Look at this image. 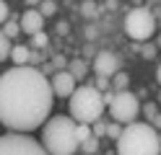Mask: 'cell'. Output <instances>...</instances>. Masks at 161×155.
Segmentation results:
<instances>
[{
    "mask_svg": "<svg viewBox=\"0 0 161 155\" xmlns=\"http://www.w3.org/2000/svg\"><path fill=\"white\" fill-rule=\"evenodd\" d=\"M52 83L34 65H13L0 75V124L8 132H34L49 119Z\"/></svg>",
    "mask_w": 161,
    "mask_h": 155,
    "instance_id": "cell-1",
    "label": "cell"
},
{
    "mask_svg": "<svg viewBox=\"0 0 161 155\" xmlns=\"http://www.w3.org/2000/svg\"><path fill=\"white\" fill-rule=\"evenodd\" d=\"M117 155H161V137L153 124L130 121L117 140Z\"/></svg>",
    "mask_w": 161,
    "mask_h": 155,
    "instance_id": "cell-2",
    "label": "cell"
},
{
    "mask_svg": "<svg viewBox=\"0 0 161 155\" xmlns=\"http://www.w3.org/2000/svg\"><path fill=\"white\" fill-rule=\"evenodd\" d=\"M42 145L49 155H73L78 150V137H75V119L73 116H49L42 124Z\"/></svg>",
    "mask_w": 161,
    "mask_h": 155,
    "instance_id": "cell-3",
    "label": "cell"
},
{
    "mask_svg": "<svg viewBox=\"0 0 161 155\" xmlns=\"http://www.w3.org/2000/svg\"><path fill=\"white\" fill-rule=\"evenodd\" d=\"M107 109L104 96L96 85H78L68 98V111L75 121H83V124H91L96 119H102V114Z\"/></svg>",
    "mask_w": 161,
    "mask_h": 155,
    "instance_id": "cell-4",
    "label": "cell"
},
{
    "mask_svg": "<svg viewBox=\"0 0 161 155\" xmlns=\"http://www.w3.org/2000/svg\"><path fill=\"white\" fill-rule=\"evenodd\" d=\"M0 155H49L42 142L24 132H5L0 134Z\"/></svg>",
    "mask_w": 161,
    "mask_h": 155,
    "instance_id": "cell-5",
    "label": "cell"
},
{
    "mask_svg": "<svg viewBox=\"0 0 161 155\" xmlns=\"http://www.w3.org/2000/svg\"><path fill=\"white\" fill-rule=\"evenodd\" d=\"M125 31L130 39L135 41H146L156 34V18L148 8H133L125 16Z\"/></svg>",
    "mask_w": 161,
    "mask_h": 155,
    "instance_id": "cell-6",
    "label": "cell"
},
{
    "mask_svg": "<svg viewBox=\"0 0 161 155\" xmlns=\"http://www.w3.org/2000/svg\"><path fill=\"white\" fill-rule=\"evenodd\" d=\"M107 109H109V114H112L114 121H119V124H130V121L138 119L140 103H138V96H135V93L119 90V93H114V98H112V103H109Z\"/></svg>",
    "mask_w": 161,
    "mask_h": 155,
    "instance_id": "cell-7",
    "label": "cell"
},
{
    "mask_svg": "<svg viewBox=\"0 0 161 155\" xmlns=\"http://www.w3.org/2000/svg\"><path fill=\"white\" fill-rule=\"evenodd\" d=\"M49 83H52V93L57 98H70V93H73L78 85H75V78L70 75L68 70H57L52 78H49Z\"/></svg>",
    "mask_w": 161,
    "mask_h": 155,
    "instance_id": "cell-8",
    "label": "cell"
},
{
    "mask_svg": "<svg viewBox=\"0 0 161 155\" xmlns=\"http://www.w3.org/2000/svg\"><path fill=\"white\" fill-rule=\"evenodd\" d=\"M94 72L102 78H112L114 72H119V59L114 52H99L94 57Z\"/></svg>",
    "mask_w": 161,
    "mask_h": 155,
    "instance_id": "cell-9",
    "label": "cell"
},
{
    "mask_svg": "<svg viewBox=\"0 0 161 155\" xmlns=\"http://www.w3.org/2000/svg\"><path fill=\"white\" fill-rule=\"evenodd\" d=\"M18 21H21V31H24V34H29V36L44 31V16L39 13V8H29Z\"/></svg>",
    "mask_w": 161,
    "mask_h": 155,
    "instance_id": "cell-10",
    "label": "cell"
},
{
    "mask_svg": "<svg viewBox=\"0 0 161 155\" xmlns=\"http://www.w3.org/2000/svg\"><path fill=\"white\" fill-rule=\"evenodd\" d=\"M29 57H31V49L29 47H24V44H16V47H11V59L13 65H29Z\"/></svg>",
    "mask_w": 161,
    "mask_h": 155,
    "instance_id": "cell-11",
    "label": "cell"
},
{
    "mask_svg": "<svg viewBox=\"0 0 161 155\" xmlns=\"http://www.w3.org/2000/svg\"><path fill=\"white\" fill-rule=\"evenodd\" d=\"M68 72L73 75L75 80H80L88 72V65H86V59H68Z\"/></svg>",
    "mask_w": 161,
    "mask_h": 155,
    "instance_id": "cell-12",
    "label": "cell"
},
{
    "mask_svg": "<svg viewBox=\"0 0 161 155\" xmlns=\"http://www.w3.org/2000/svg\"><path fill=\"white\" fill-rule=\"evenodd\" d=\"M0 34H5L8 39L13 41L18 34H21V21H18V18H8L5 23H3V31H0Z\"/></svg>",
    "mask_w": 161,
    "mask_h": 155,
    "instance_id": "cell-13",
    "label": "cell"
},
{
    "mask_svg": "<svg viewBox=\"0 0 161 155\" xmlns=\"http://www.w3.org/2000/svg\"><path fill=\"white\" fill-rule=\"evenodd\" d=\"M109 80H112V88H114V93H119V90H127L130 75H127V72H122V70H119V72H114V75L109 78Z\"/></svg>",
    "mask_w": 161,
    "mask_h": 155,
    "instance_id": "cell-14",
    "label": "cell"
},
{
    "mask_svg": "<svg viewBox=\"0 0 161 155\" xmlns=\"http://www.w3.org/2000/svg\"><path fill=\"white\" fill-rule=\"evenodd\" d=\"M78 147L83 150L86 155H96V152H99V137H94V134H91V137H88V140H83V142L78 145Z\"/></svg>",
    "mask_w": 161,
    "mask_h": 155,
    "instance_id": "cell-15",
    "label": "cell"
},
{
    "mask_svg": "<svg viewBox=\"0 0 161 155\" xmlns=\"http://www.w3.org/2000/svg\"><path fill=\"white\" fill-rule=\"evenodd\" d=\"M11 39H8L5 34H0V62H5L8 57H11Z\"/></svg>",
    "mask_w": 161,
    "mask_h": 155,
    "instance_id": "cell-16",
    "label": "cell"
},
{
    "mask_svg": "<svg viewBox=\"0 0 161 155\" xmlns=\"http://www.w3.org/2000/svg\"><path fill=\"white\" fill-rule=\"evenodd\" d=\"M75 137H78V142H83V140H88V137H91V124L75 121Z\"/></svg>",
    "mask_w": 161,
    "mask_h": 155,
    "instance_id": "cell-17",
    "label": "cell"
},
{
    "mask_svg": "<svg viewBox=\"0 0 161 155\" xmlns=\"http://www.w3.org/2000/svg\"><path fill=\"white\" fill-rule=\"evenodd\" d=\"M55 10H57V3H55V0H42V3H39V13H42L44 18L55 16Z\"/></svg>",
    "mask_w": 161,
    "mask_h": 155,
    "instance_id": "cell-18",
    "label": "cell"
},
{
    "mask_svg": "<svg viewBox=\"0 0 161 155\" xmlns=\"http://www.w3.org/2000/svg\"><path fill=\"white\" fill-rule=\"evenodd\" d=\"M91 134H94V137H104V134H107V121H102V119L91 121Z\"/></svg>",
    "mask_w": 161,
    "mask_h": 155,
    "instance_id": "cell-19",
    "label": "cell"
},
{
    "mask_svg": "<svg viewBox=\"0 0 161 155\" xmlns=\"http://www.w3.org/2000/svg\"><path fill=\"white\" fill-rule=\"evenodd\" d=\"M119 134H122V127H119V121L107 124V137H112V140L117 142V140H119Z\"/></svg>",
    "mask_w": 161,
    "mask_h": 155,
    "instance_id": "cell-20",
    "label": "cell"
},
{
    "mask_svg": "<svg viewBox=\"0 0 161 155\" xmlns=\"http://www.w3.org/2000/svg\"><path fill=\"white\" fill-rule=\"evenodd\" d=\"M47 41H49V39H47L44 31H39V34H34V36H31V44H34L36 49H44V47H47Z\"/></svg>",
    "mask_w": 161,
    "mask_h": 155,
    "instance_id": "cell-21",
    "label": "cell"
},
{
    "mask_svg": "<svg viewBox=\"0 0 161 155\" xmlns=\"http://www.w3.org/2000/svg\"><path fill=\"white\" fill-rule=\"evenodd\" d=\"M52 67H55V72H57V70H65V67H68V59H65L63 54H55V57H52Z\"/></svg>",
    "mask_w": 161,
    "mask_h": 155,
    "instance_id": "cell-22",
    "label": "cell"
},
{
    "mask_svg": "<svg viewBox=\"0 0 161 155\" xmlns=\"http://www.w3.org/2000/svg\"><path fill=\"white\" fill-rule=\"evenodd\" d=\"M140 44H143V41H140ZM156 49H158L156 44H143V47H140V54H143V57H148V59H151V57L156 54Z\"/></svg>",
    "mask_w": 161,
    "mask_h": 155,
    "instance_id": "cell-23",
    "label": "cell"
},
{
    "mask_svg": "<svg viewBox=\"0 0 161 155\" xmlns=\"http://www.w3.org/2000/svg\"><path fill=\"white\" fill-rule=\"evenodd\" d=\"M8 18H11V10H8V5L3 3V0H0V26H3Z\"/></svg>",
    "mask_w": 161,
    "mask_h": 155,
    "instance_id": "cell-24",
    "label": "cell"
},
{
    "mask_svg": "<svg viewBox=\"0 0 161 155\" xmlns=\"http://www.w3.org/2000/svg\"><path fill=\"white\" fill-rule=\"evenodd\" d=\"M107 85H109V78H102V75H96V88L104 93V90H107Z\"/></svg>",
    "mask_w": 161,
    "mask_h": 155,
    "instance_id": "cell-25",
    "label": "cell"
},
{
    "mask_svg": "<svg viewBox=\"0 0 161 155\" xmlns=\"http://www.w3.org/2000/svg\"><path fill=\"white\" fill-rule=\"evenodd\" d=\"M151 124H153L156 129H161V114H158V111L153 114V116H151Z\"/></svg>",
    "mask_w": 161,
    "mask_h": 155,
    "instance_id": "cell-26",
    "label": "cell"
},
{
    "mask_svg": "<svg viewBox=\"0 0 161 155\" xmlns=\"http://www.w3.org/2000/svg\"><path fill=\"white\" fill-rule=\"evenodd\" d=\"M83 10H86L88 16H91V13H96V5H94V3H86V5H83Z\"/></svg>",
    "mask_w": 161,
    "mask_h": 155,
    "instance_id": "cell-27",
    "label": "cell"
},
{
    "mask_svg": "<svg viewBox=\"0 0 161 155\" xmlns=\"http://www.w3.org/2000/svg\"><path fill=\"white\" fill-rule=\"evenodd\" d=\"M24 3H26V5H29V8H36V5H39V3H42V0H24Z\"/></svg>",
    "mask_w": 161,
    "mask_h": 155,
    "instance_id": "cell-28",
    "label": "cell"
},
{
    "mask_svg": "<svg viewBox=\"0 0 161 155\" xmlns=\"http://www.w3.org/2000/svg\"><path fill=\"white\" fill-rule=\"evenodd\" d=\"M156 80H158V85H161V65L156 67Z\"/></svg>",
    "mask_w": 161,
    "mask_h": 155,
    "instance_id": "cell-29",
    "label": "cell"
},
{
    "mask_svg": "<svg viewBox=\"0 0 161 155\" xmlns=\"http://www.w3.org/2000/svg\"><path fill=\"white\" fill-rule=\"evenodd\" d=\"M153 44H156V47H158V49H161V34H158V36H156V41H153Z\"/></svg>",
    "mask_w": 161,
    "mask_h": 155,
    "instance_id": "cell-30",
    "label": "cell"
},
{
    "mask_svg": "<svg viewBox=\"0 0 161 155\" xmlns=\"http://www.w3.org/2000/svg\"><path fill=\"white\" fill-rule=\"evenodd\" d=\"M96 155H99V152H96Z\"/></svg>",
    "mask_w": 161,
    "mask_h": 155,
    "instance_id": "cell-31",
    "label": "cell"
}]
</instances>
